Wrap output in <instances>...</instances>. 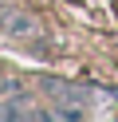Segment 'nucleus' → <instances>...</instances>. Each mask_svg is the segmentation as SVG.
<instances>
[{
	"instance_id": "nucleus-1",
	"label": "nucleus",
	"mask_w": 118,
	"mask_h": 122,
	"mask_svg": "<svg viewBox=\"0 0 118 122\" xmlns=\"http://www.w3.org/2000/svg\"><path fill=\"white\" fill-rule=\"evenodd\" d=\"M47 91H51L59 102H75V106H83L87 98H91V91H83V87H71V83H59V79H47Z\"/></svg>"
},
{
	"instance_id": "nucleus-2",
	"label": "nucleus",
	"mask_w": 118,
	"mask_h": 122,
	"mask_svg": "<svg viewBox=\"0 0 118 122\" xmlns=\"http://www.w3.org/2000/svg\"><path fill=\"white\" fill-rule=\"evenodd\" d=\"M4 32L8 36H36V20L31 16H24V12H4Z\"/></svg>"
},
{
	"instance_id": "nucleus-3",
	"label": "nucleus",
	"mask_w": 118,
	"mask_h": 122,
	"mask_svg": "<svg viewBox=\"0 0 118 122\" xmlns=\"http://www.w3.org/2000/svg\"><path fill=\"white\" fill-rule=\"evenodd\" d=\"M24 98H8V102H0V118H39V110H24Z\"/></svg>"
}]
</instances>
